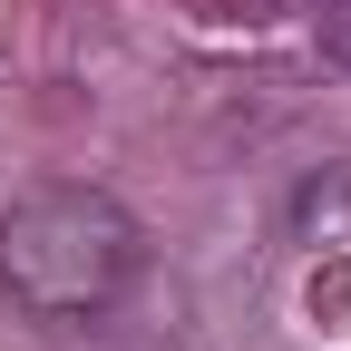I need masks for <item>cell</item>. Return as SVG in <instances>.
I'll use <instances>...</instances> for the list:
<instances>
[{"mask_svg": "<svg viewBox=\"0 0 351 351\" xmlns=\"http://www.w3.org/2000/svg\"><path fill=\"white\" fill-rule=\"evenodd\" d=\"M137 283V225L98 186H39L0 215V302L29 322H98Z\"/></svg>", "mask_w": 351, "mask_h": 351, "instance_id": "obj_1", "label": "cell"}, {"mask_svg": "<svg viewBox=\"0 0 351 351\" xmlns=\"http://www.w3.org/2000/svg\"><path fill=\"white\" fill-rule=\"evenodd\" d=\"M313 20H322V59L351 69V0H313Z\"/></svg>", "mask_w": 351, "mask_h": 351, "instance_id": "obj_2", "label": "cell"}]
</instances>
